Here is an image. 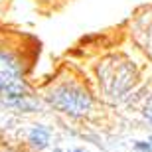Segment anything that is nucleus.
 Wrapping results in <instances>:
<instances>
[{"label":"nucleus","mask_w":152,"mask_h":152,"mask_svg":"<svg viewBox=\"0 0 152 152\" xmlns=\"http://www.w3.org/2000/svg\"><path fill=\"white\" fill-rule=\"evenodd\" d=\"M99 93L107 101H121L129 95L134 87L138 73H136L134 63L124 56H109L103 61H99L95 69Z\"/></svg>","instance_id":"obj_2"},{"label":"nucleus","mask_w":152,"mask_h":152,"mask_svg":"<svg viewBox=\"0 0 152 152\" xmlns=\"http://www.w3.org/2000/svg\"><path fill=\"white\" fill-rule=\"evenodd\" d=\"M2 152H10V150H2Z\"/></svg>","instance_id":"obj_9"},{"label":"nucleus","mask_w":152,"mask_h":152,"mask_svg":"<svg viewBox=\"0 0 152 152\" xmlns=\"http://www.w3.org/2000/svg\"><path fill=\"white\" fill-rule=\"evenodd\" d=\"M148 142H150V144H152V134H150V138H148Z\"/></svg>","instance_id":"obj_8"},{"label":"nucleus","mask_w":152,"mask_h":152,"mask_svg":"<svg viewBox=\"0 0 152 152\" xmlns=\"http://www.w3.org/2000/svg\"><path fill=\"white\" fill-rule=\"evenodd\" d=\"M142 115L148 123H152V93L144 99V105H142Z\"/></svg>","instance_id":"obj_6"},{"label":"nucleus","mask_w":152,"mask_h":152,"mask_svg":"<svg viewBox=\"0 0 152 152\" xmlns=\"http://www.w3.org/2000/svg\"><path fill=\"white\" fill-rule=\"evenodd\" d=\"M44 99L57 113H63L71 118H81L89 115L95 103L93 93L87 89V85L71 77L51 81L50 87L44 91Z\"/></svg>","instance_id":"obj_3"},{"label":"nucleus","mask_w":152,"mask_h":152,"mask_svg":"<svg viewBox=\"0 0 152 152\" xmlns=\"http://www.w3.org/2000/svg\"><path fill=\"white\" fill-rule=\"evenodd\" d=\"M130 36L136 48L152 61V6H146L140 14H136L130 26Z\"/></svg>","instance_id":"obj_4"},{"label":"nucleus","mask_w":152,"mask_h":152,"mask_svg":"<svg viewBox=\"0 0 152 152\" xmlns=\"http://www.w3.org/2000/svg\"><path fill=\"white\" fill-rule=\"evenodd\" d=\"M50 140H51V130L45 124H34L28 130V134H26L28 150H34V152L45 150V148L50 146Z\"/></svg>","instance_id":"obj_5"},{"label":"nucleus","mask_w":152,"mask_h":152,"mask_svg":"<svg viewBox=\"0 0 152 152\" xmlns=\"http://www.w3.org/2000/svg\"><path fill=\"white\" fill-rule=\"evenodd\" d=\"M134 152H152V144L148 140H136L134 142Z\"/></svg>","instance_id":"obj_7"},{"label":"nucleus","mask_w":152,"mask_h":152,"mask_svg":"<svg viewBox=\"0 0 152 152\" xmlns=\"http://www.w3.org/2000/svg\"><path fill=\"white\" fill-rule=\"evenodd\" d=\"M0 103L20 111L36 107L22 53L6 44H0Z\"/></svg>","instance_id":"obj_1"}]
</instances>
